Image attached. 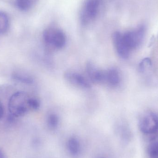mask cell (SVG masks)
Returning <instances> with one entry per match:
<instances>
[{
  "instance_id": "obj_7",
  "label": "cell",
  "mask_w": 158,
  "mask_h": 158,
  "mask_svg": "<svg viewBox=\"0 0 158 158\" xmlns=\"http://www.w3.org/2000/svg\"><path fill=\"white\" fill-rule=\"evenodd\" d=\"M86 71L89 79L93 82H106V71L98 69L92 62H88L86 64Z\"/></svg>"
},
{
  "instance_id": "obj_14",
  "label": "cell",
  "mask_w": 158,
  "mask_h": 158,
  "mask_svg": "<svg viewBox=\"0 0 158 158\" xmlns=\"http://www.w3.org/2000/svg\"><path fill=\"white\" fill-rule=\"evenodd\" d=\"M149 158H158V141L152 142L148 149Z\"/></svg>"
},
{
  "instance_id": "obj_21",
  "label": "cell",
  "mask_w": 158,
  "mask_h": 158,
  "mask_svg": "<svg viewBox=\"0 0 158 158\" xmlns=\"http://www.w3.org/2000/svg\"><path fill=\"white\" fill-rule=\"evenodd\" d=\"M0 158H5L4 155L2 150H0Z\"/></svg>"
},
{
  "instance_id": "obj_8",
  "label": "cell",
  "mask_w": 158,
  "mask_h": 158,
  "mask_svg": "<svg viewBox=\"0 0 158 158\" xmlns=\"http://www.w3.org/2000/svg\"><path fill=\"white\" fill-rule=\"evenodd\" d=\"M64 78L71 83L82 88L88 89L91 87L89 82L83 76L76 72L72 71L66 72Z\"/></svg>"
},
{
  "instance_id": "obj_1",
  "label": "cell",
  "mask_w": 158,
  "mask_h": 158,
  "mask_svg": "<svg viewBox=\"0 0 158 158\" xmlns=\"http://www.w3.org/2000/svg\"><path fill=\"white\" fill-rule=\"evenodd\" d=\"M30 98L24 92L19 91L14 94L8 103V110L11 115L15 117L24 116L30 109L29 105Z\"/></svg>"
},
{
  "instance_id": "obj_9",
  "label": "cell",
  "mask_w": 158,
  "mask_h": 158,
  "mask_svg": "<svg viewBox=\"0 0 158 158\" xmlns=\"http://www.w3.org/2000/svg\"><path fill=\"white\" fill-rule=\"evenodd\" d=\"M67 148L68 151L72 156H79L81 151V142L76 137H71L68 140Z\"/></svg>"
},
{
  "instance_id": "obj_12",
  "label": "cell",
  "mask_w": 158,
  "mask_h": 158,
  "mask_svg": "<svg viewBox=\"0 0 158 158\" xmlns=\"http://www.w3.org/2000/svg\"><path fill=\"white\" fill-rule=\"evenodd\" d=\"M8 18L5 13L0 11V34L6 32L8 27Z\"/></svg>"
},
{
  "instance_id": "obj_20",
  "label": "cell",
  "mask_w": 158,
  "mask_h": 158,
  "mask_svg": "<svg viewBox=\"0 0 158 158\" xmlns=\"http://www.w3.org/2000/svg\"><path fill=\"white\" fill-rule=\"evenodd\" d=\"M96 158H110L109 157L107 156H103V155H101V156H98Z\"/></svg>"
},
{
  "instance_id": "obj_5",
  "label": "cell",
  "mask_w": 158,
  "mask_h": 158,
  "mask_svg": "<svg viewBox=\"0 0 158 158\" xmlns=\"http://www.w3.org/2000/svg\"><path fill=\"white\" fill-rule=\"evenodd\" d=\"M101 0H87L82 14V21L87 23L96 17L99 10Z\"/></svg>"
},
{
  "instance_id": "obj_6",
  "label": "cell",
  "mask_w": 158,
  "mask_h": 158,
  "mask_svg": "<svg viewBox=\"0 0 158 158\" xmlns=\"http://www.w3.org/2000/svg\"><path fill=\"white\" fill-rule=\"evenodd\" d=\"M112 40L115 49L121 58L126 59L130 56L131 51L127 48L123 39L122 33L116 31L112 35Z\"/></svg>"
},
{
  "instance_id": "obj_13",
  "label": "cell",
  "mask_w": 158,
  "mask_h": 158,
  "mask_svg": "<svg viewBox=\"0 0 158 158\" xmlns=\"http://www.w3.org/2000/svg\"><path fill=\"white\" fill-rule=\"evenodd\" d=\"M16 5L21 11H27L32 5V0H16Z\"/></svg>"
},
{
  "instance_id": "obj_19",
  "label": "cell",
  "mask_w": 158,
  "mask_h": 158,
  "mask_svg": "<svg viewBox=\"0 0 158 158\" xmlns=\"http://www.w3.org/2000/svg\"><path fill=\"white\" fill-rule=\"evenodd\" d=\"M158 138V131L154 135H152V136H150V140L151 141H154V140H156L157 138Z\"/></svg>"
},
{
  "instance_id": "obj_15",
  "label": "cell",
  "mask_w": 158,
  "mask_h": 158,
  "mask_svg": "<svg viewBox=\"0 0 158 158\" xmlns=\"http://www.w3.org/2000/svg\"><path fill=\"white\" fill-rule=\"evenodd\" d=\"M59 123L58 116L54 114H51L48 116L47 119V123L48 126L51 129H53L56 128Z\"/></svg>"
},
{
  "instance_id": "obj_18",
  "label": "cell",
  "mask_w": 158,
  "mask_h": 158,
  "mask_svg": "<svg viewBox=\"0 0 158 158\" xmlns=\"http://www.w3.org/2000/svg\"><path fill=\"white\" fill-rule=\"evenodd\" d=\"M4 113V110L3 106L0 101V119L2 118Z\"/></svg>"
},
{
  "instance_id": "obj_2",
  "label": "cell",
  "mask_w": 158,
  "mask_h": 158,
  "mask_svg": "<svg viewBox=\"0 0 158 158\" xmlns=\"http://www.w3.org/2000/svg\"><path fill=\"white\" fill-rule=\"evenodd\" d=\"M146 31L145 26L140 25L135 29L129 31L122 34L124 44L131 52L137 49L143 43Z\"/></svg>"
},
{
  "instance_id": "obj_3",
  "label": "cell",
  "mask_w": 158,
  "mask_h": 158,
  "mask_svg": "<svg viewBox=\"0 0 158 158\" xmlns=\"http://www.w3.org/2000/svg\"><path fill=\"white\" fill-rule=\"evenodd\" d=\"M140 131L144 134L152 136L158 131V116L155 112L148 111L144 113L139 122Z\"/></svg>"
},
{
  "instance_id": "obj_17",
  "label": "cell",
  "mask_w": 158,
  "mask_h": 158,
  "mask_svg": "<svg viewBox=\"0 0 158 158\" xmlns=\"http://www.w3.org/2000/svg\"><path fill=\"white\" fill-rule=\"evenodd\" d=\"M14 77L16 80H19L21 82H23L24 83H31L32 82V79L30 78L26 77V76H23V75H19L18 74H15L14 76Z\"/></svg>"
},
{
  "instance_id": "obj_11",
  "label": "cell",
  "mask_w": 158,
  "mask_h": 158,
  "mask_svg": "<svg viewBox=\"0 0 158 158\" xmlns=\"http://www.w3.org/2000/svg\"><path fill=\"white\" fill-rule=\"evenodd\" d=\"M152 65V62L149 58H144L138 65V70L141 73H144L147 72L151 68Z\"/></svg>"
},
{
  "instance_id": "obj_10",
  "label": "cell",
  "mask_w": 158,
  "mask_h": 158,
  "mask_svg": "<svg viewBox=\"0 0 158 158\" xmlns=\"http://www.w3.org/2000/svg\"><path fill=\"white\" fill-rule=\"evenodd\" d=\"M106 82L111 86H117L120 82V76L116 69L111 68L106 71Z\"/></svg>"
},
{
  "instance_id": "obj_16",
  "label": "cell",
  "mask_w": 158,
  "mask_h": 158,
  "mask_svg": "<svg viewBox=\"0 0 158 158\" xmlns=\"http://www.w3.org/2000/svg\"><path fill=\"white\" fill-rule=\"evenodd\" d=\"M29 105L30 109L37 110L40 107V103L36 98H30L29 100Z\"/></svg>"
},
{
  "instance_id": "obj_4",
  "label": "cell",
  "mask_w": 158,
  "mask_h": 158,
  "mask_svg": "<svg viewBox=\"0 0 158 158\" xmlns=\"http://www.w3.org/2000/svg\"><path fill=\"white\" fill-rule=\"evenodd\" d=\"M43 38L48 45L56 49H61L66 43L65 35L61 30L55 28H49L44 31Z\"/></svg>"
}]
</instances>
